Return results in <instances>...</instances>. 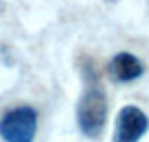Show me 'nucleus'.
Instances as JSON below:
<instances>
[{
	"mask_svg": "<svg viewBox=\"0 0 149 142\" xmlns=\"http://www.w3.org/2000/svg\"><path fill=\"white\" fill-rule=\"evenodd\" d=\"M107 113H109L107 93L100 80L96 78L93 69H89V80L78 100V107H76V120H78V129L82 131V136L89 140H98L105 131Z\"/></svg>",
	"mask_w": 149,
	"mask_h": 142,
	"instance_id": "nucleus-1",
	"label": "nucleus"
},
{
	"mask_svg": "<svg viewBox=\"0 0 149 142\" xmlns=\"http://www.w3.org/2000/svg\"><path fill=\"white\" fill-rule=\"evenodd\" d=\"M38 133V111L29 105L13 107L0 118L2 142H33Z\"/></svg>",
	"mask_w": 149,
	"mask_h": 142,
	"instance_id": "nucleus-2",
	"label": "nucleus"
},
{
	"mask_svg": "<svg viewBox=\"0 0 149 142\" xmlns=\"http://www.w3.org/2000/svg\"><path fill=\"white\" fill-rule=\"evenodd\" d=\"M149 131L147 113L136 105H125L116 113L111 142H140Z\"/></svg>",
	"mask_w": 149,
	"mask_h": 142,
	"instance_id": "nucleus-3",
	"label": "nucleus"
},
{
	"mask_svg": "<svg viewBox=\"0 0 149 142\" xmlns=\"http://www.w3.org/2000/svg\"><path fill=\"white\" fill-rule=\"evenodd\" d=\"M107 73L113 82L129 85V82H136L138 78L145 76V62L129 51H118L107 64Z\"/></svg>",
	"mask_w": 149,
	"mask_h": 142,
	"instance_id": "nucleus-4",
	"label": "nucleus"
},
{
	"mask_svg": "<svg viewBox=\"0 0 149 142\" xmlns=\"http://www.w3.org/2000/svg\"><path fill=\"white\" fill-rule=\"evenodd\" d=\"M2 9H5V2H2V0H0V13H2Z\"/></svg>",
	"mask_w": 149,
	"mask_h": 142,
	"instance_id": "nucleus-5",
	"label": "nucleus"
}]
</instances>
